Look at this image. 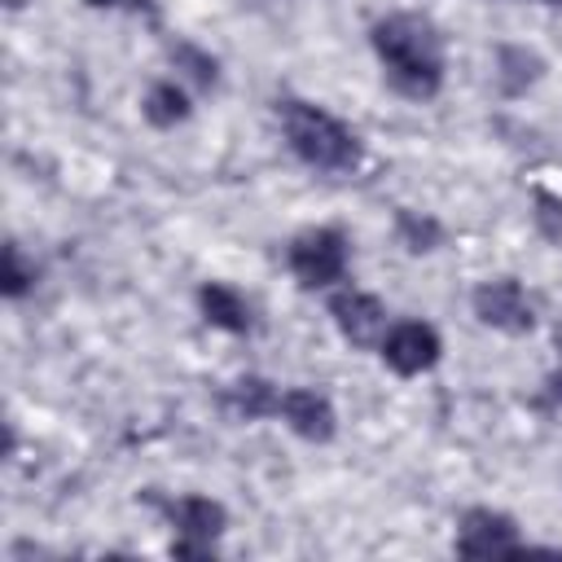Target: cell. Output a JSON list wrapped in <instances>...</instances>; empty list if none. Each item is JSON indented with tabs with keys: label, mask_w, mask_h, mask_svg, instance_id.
<instances>
[{
	"label": "cell",
	"mask_w": 562,
	"mask_h": 562,
	"mask_svg": "<svg viewBox=\"0 0 562 562\" xmlns=\"http://www.w3.org/2000/svg\"><path fill=\"white\" fill-rule=\"evenodd\" d=\"M518 549H522V536H518L509 514L470 509L461 518V531H457V553L461 558H496V553H518Z\"/></svg>",
	"instance_id": "8992f818"
},
{
	"label": "cell",
	"mask_w": 562,
	"mask_h": 562,
	"mask_svg": "<svg viewBox=\"0 0 562 562\" xmlns=\"http://www.w3.org/2000/svg\"><path fill=\"white\" fill-rule=\"evenodd\" d=\"M277 400H281V391H277L272 382H263V378H237V382L228 386V408H233L237 417H246V422H255V417H277Z\"/></svg>",
	"instance_id": "8fae6325"
},
{
	"label": "cell",
	"mask_w": 562,
	"mask_h": 562,
	"mask_svg": "<svg viewBox=\"0 0 562 562\" xmlns=\"http://www.w3.org/2000/svg\"><path fill=\"white\" fill-rule=\"evenodd\" d=\"M395 233H400V241L408 246V250H435L439 246V224L430 220V215H417V211H400L395 215Z\"/></svg>",
	"instance_id": "9a60e30c"
},
{
	"label": "cell",
	"mask_w": 562,
	"mask_h": 562,
	"mask_svg": "<svg viewBox=\"0 0 562 562\" xmlns=\"http://www.w3.org/2000/svg\"><path fill=\"white\" fill-rule=\"evenodd\" d=\"M277 119H281V132L290 140V149L316 167V171H351L360 162V140L347 123H338L334 114H325L321 105L312 101H281L277 105Z\"/></svg>",
	"instance_id": "7a4b0ae2"
},
{
	"label": "cell",
	"mask_w": 562,
	"mask_h": 562,
	"mask_svg": "<svg viewBox=\"0 0 562 562\" xmlns=\"http://www.w3.org/2000/svg\"><path fill=\"white\" fill-rule=\"evenodd\" d=\"M474 316H479L483 325L501 329V334H527V329L536 325V312H531L522 285L509 281V277L483 281V285L474 290Z\"/></svg>",
	"instance_id": "5b68a950"
},
{
	"label": "cell",
	"mask_w": 562,
	"mask_h": 562,
	"mask_svg": "<svg viewBox=\"0 0 562 562\" xmlns=\"http://www.w3.org/2000/svg\"><path fill=\"white\" fill-rule=\"evenodd\" d=\"M549 4H562V0H549Z\"/></svg>",
	"instance_id": "ffe728a7"
},
{
	"label": "cell",
	"mask_w": 562,
	"mask_h": 562,
	"mask_svg": "<svg viewBox=\"0 0 562 562\" xmlns=\"http://www.w3.org/2000/svg\"><path fill=\"white\" fill-rule=\"evenodd\" d=\"M536 228H540V237L562 246V198L549 193V189L536 193Z\"/></svg>",
	"instance_id": "e0dca14e"
},
{
	"label": "cell",
	"mask_w": 562,
	"mask_h": 562,
	"mask_svg": "<svg viewBox=\"0 0 562 562\" xmlns=\"http://www.w3.org/2000/svg\"><path fill=\"white\" fill-rule=\"evenodd\" d=\"M92 9H110V4H145V0H88Z\"/></svg>",
	"instance_id": "d6986e66"
},
{
	"label": "cell",
	"mask_w": 562,
	"mask_h": 562,
	"mask_svg": "<svg viewBox=\"0 0 562 562\" xmlns=\"http://www.w3.org/2000/svg\"><path fill=\"white\" fill-rule=\"evenodd\" d=\"M329 316L351 347H378L386 334V307L364 290H338L329 299Z\"/></svg>",
	"instance_id": "52a82bcc"
},
{
	"label": "cell",
	"mask_w": 562,
	"mask_h": 562,
	"mask_svg": "<svg viewBox=\"0 0 562 562\" xmlns=\"http://www.w3.org/2000/svg\"><path fill=\"white\" fill-rule=\"evenodd\" d=\"M373 53L395 92L426 101L443 83V40L422 13H391L373 26Z\"/></svg>",
	"instance_id": "6da1fadb"
},
{
	"label": "cell",
	"mask_w": 562,
	"mask_h": 562,
	"mask_svg": "<svg viewBox=\"0 0 562 562\" xmlns=\"http://www.w3.org/2000/svg\"><path fill=\"white\" fill-rule=\"evenodd\" d=\"M171 61H176V70H184L198 88H215V79H220L215 57H211V53H202L198 44H171Z\"/></svg>",
	"instance_id": "5bb4252c"
},
{
	"label": "cell",
	"mask_w": 562,
	"mask_h": 562,
	"mask_svg": "<svg viewBox=\"0 0 562 562\" xmlns=\"http://www.w3.org/2000/svg\"><path fill=\"white\" fill-rule=\"evenodd\" d=\"M277 417H285L290 430H294L299 439H307V443H325V439H334V408H329V400H325L321 391H303V386L281 391V400H277Z\"/></svg>",
	"instance_id": "ba28073f"
},
{
	"label": "cell",
	"mask_w": 562,
	"mask_h": 562,
	"mask_svg": "<svg viewBox=\"0 0 562 562\" xmlns=\"http://www.w3.org/2000/svg\"><path fill=\"white\" fill-rule=\"evenodd\" d=\"M378 347H382V360H386L400 378L426 373V369L439 360V351H443L439 334H435L426 321H400V325H391Z\"/></svg>",
	"instance_id": "277c9868"
},
{
	"label": "cell",
	"mask_w": 562,
	"mask_h": 562,
	"mask_svg": "<svg viewBox=\"0 0 562 562\" xmlns=\"http://www.w3.org/2000/svg\"><path fill=\"white\" fill-rule=\"evenodd\" d=\"M167 518L176 522L180 536H198V540H215L228 522L224 505L211 501V496H176V501H162Z\"/></svg>",
	"instance_id": "9c48e42d"
},
{
	"label": "cell",
	"mask_w": 562,
	"mask_h": 562,
	"mask_svg": "<svg viewBox=\"0 0 562 562\" xmlns=\"http://www.w3.org/2000/svg\"><path fill=\"white\" fill-rule=\"evenodd\" d=\"M145 119L154 123V127H176V123H184L189 119V97H184V88H176V83H154L149 92H145Z\"/></svg>",
	"instance_id": "7c38bea8"
},
{
	"label": "cell",
	"mask_w": 562,
	"mask_h": 562,
	"mask_svg": "<svg viewBox=\"0 0 562 562\" xmlns=\"http://www.w3.org/2000/svg\"><path fill=\"white\" fill-rule=\"evenodd\" d=\"M198 303H202V316H206L215 329H228V334H246V329H250V307H246V299H241L233 285L206 281V285L198 290Z\"/></svg>",
	"instance_id": "30bf717a"
},
{
	"label": "cell",
	"mask_w": 562,
	"mask_h": 562,
	"mask_svg": "<svg viewBox=\"0 0 562 562\" xmlns=\"http://www.w3.org/2000/svg\"><path fill=\"white\" fill-rule=\"evenodd\" d=\"M549 400H553V404H562V369L549 378Z\"/></svg>",
	"instance_id": "ac0fdd59"
},
{
	"label": "cell",
	"mask_w": 562,
	"mask_h": 562,
	"mask_svg": "<svg viewBox=\"0 0 562 562\" xmlns=\"http://www.w3.org/2000/svg\"><path fill=\"white\" fill-rule=\"evenodd\" d=\"M290 272L316 290V285H334L347 272V237L338 228H307L290 241Z\"/></svg>",
	"instance_id": "3957f363"
},
{
	"label": "cell",
	"mask_w": 562,
	"mask_h": 562,
	"mask_svg": "<svg viewBox=\"0 0 562 562\" xmlns=\"http://www.w3.org/2000/svg\"><path fill=\"white\" fill-rule=\"evenodd\" d=\"M31 281H35V268H26V263H22L18 241H9V246H4V272H0V290H4L9 299H18V294H26V290H31Z\"/></svg>",
	"instance_id": "2e32d148"
},
{
	"label": "cell",
	"mask_w": 562,
	"mask_h": 562,
	"mask_svg": "<svg viewBox=\"0 0 562 562\" xmlns=\"http://www.w3.org/2000/svg\"><path fill=\"white\" fill-rule=\"evenodd\" d=\"M496 57H501V88L505 92H522L527 83H536V75H540V57L536 53H527V48H501Z\"/></svg>",
	"instance_id": "4fadbf2b"
}]
</instances>
